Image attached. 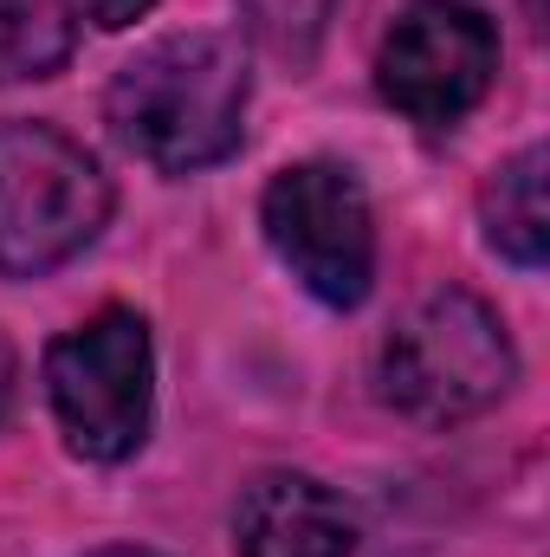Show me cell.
<instances>
[{"label":"cell","mask_w":550,"mask_h":557,"mask_svg":"<svg viewBox=\"0 0 550 557\" xmlns=\"http://www.w3.org/2000/svg\"><path fill=\"white\" fill-rule=\"evenodd\" d=\"M260 227L278 267L317 305H363L376 285V214L343 162H291L260 195Z\"/></svg>","instance_id":"cell-5"},{"label":"cell","mask_w":550,"mask_h":557,"mask_svg":"<svg viewBox=\"0 0 550 557\" xmlns=\"http://www.w3.org/2000/svg\"><path fill=\"white\" fill-rule=\"evenodd\" d=\"M111 221V175L59 124H0V273L46 278Z\"/></svg>","instance_id":"cell-3"},{"label":"cell","mask_w":550,"mask_h":557,"mask_svg":"<svg viewBox=\"0 0 550 557\" xmlns=\"http://www.w3.org/2000/svg\"><path fill=\"white\" fill-rule=\"evenodd\" d=\"M545 143H525L518 156H505L486 188H479V227H486V247L512 267H545L550 247V208H545Z\"/></svg>","instance_id":"cell-8"},{"label":"cell","mask_w":550,"mask_h":557,"mask_svg":"<svg viewBox=\"0 0 550 557\" xmlns=\"http://www.w3.org/2000/svg\"><path fill=\"white\" fill-rule=\"evenodd\" d=\"M240 13H247V33H253L273 59L311 65L317 46H324V33H330L337 0H240Z\"/></svg>","instance_id":"cell-10"},{"label":"cell","mask_w":550,"mask_h":557,"mask_svg":"<svg viewBox=\"0 0 550 557\" xmlns=\"http://www.w3.org/2000/svg\"><path fill=\"white\" fill-rule=\"evenodd\" d=\"M162 0H85V13H91V26H104V33H124V26H137L142 13H155Z\"/></svg>","instance_id":"cell-11"},{"label":"cell","mask_w":550,"mask_h":557,"mask_svg":"<svg viewBox=\"0 0 550 557\" xmlns=\"http://www.w3.org/2000/svg\"><path fill=\"white\" fill-rule=\"evenodd\" d=\"M512 376H518V350H512L499 311L466 285L427 292L389 331L383 363H376L383 403L421 428L486 416L512 389Z\"/></svg>","instance_id":"cell-2"},{"label":"cell","mask_w":550,"mask_h":557,"mask_svg":"<svg viewBox=\"0 0 550 557\" xmlns=\"http://www.w3.org/2000/svg\"><path fill=\"white\" fill-rule=\"evenodd\" d=\"M46 396L78 460L117 467L149 441L155 421V344L130 305L98 311L46 350Z\"/></svg>","instance_id":"cell-4"},{"label":"cell","mask_w":550,"mask_h":557,"mask_svg":"<svg viewBox=\"0 0 550 557\" xmlns=\"http://www.w3.org/2000/svg\"><path fill=\"white\" fill-rule=\"evenodd\" d=\"M13 383H20V363H13V350H7V337H0V421L13 409Z\"/></svg>","instance_id":"cell-12"},{"label":"cell","mask_w":550,"mask_h":557,"mask_svg":"<svg viewBox=\"0 0 550 557\" xmlns=\"http://www.w3.org/2000/svg\"><path fill=\"white\" fill-rule=\"evenodd\" d=\"M499 72V26L473 0H414L376 52V85L409 124H460Z\"/></svg>","instance_id":"cell-6"},{"label":"cell","mask_w":550,"mask_h":557,"mask_svg":"<svg viewBox=\"0 0 550 557\" xmlns=\"http://www.w3.org/2000/svg\"><path fill=\"white\" fill-rule=\"evenodd\" d=\"M72 46H78L72 0H0V85L65 72Z\"/></svg>","instance_id":"cell-9"},{"label":"cell","mask_w":550,"mask_h":557,"mask_svg":"<svg viewBox=\"0 0 550 557\" xmlns=\"http://www.w3.org/2000/svg\"><path fill=\"white\" fill-rule=\"evenodd\" d=\"M253 98V65L240 33H168L117 65L104 91V124L137 162L162 175H195L240 149Z\"/></svg>","instance_id":"cell-1"},{"label":"cell","mask_w":550,"mask_h":557,"mask_svg":"<svg viewBox=\"0 0 550 557\" xmlns=\"http://www.w3.org/2000/svg\"><path fill=\"white\" fill-rule=\"evenodd\" d=\"M91 557H155V552H142V545H111V552H91Z\"/></svg>","instance_id":"cell-13"},{"label":"cell","mask_w":550,"mask_h":557,"mask_svg":"<svg viewBox=\"0 0 550 557\" xmlns=\"http://www.w3.org/2000/svg\"><path fill=\"white\" fill-rule=\"evenodd\" d=\"M234 552L240 557H357V512L337 486L273 467L234 499Z\"/></svg>","instance_id":"cell-7"}]
</instances>
